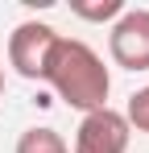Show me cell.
Returning a JSON list of instances; mask_svg holds the SVG:
<instances>
[{
    "instance_id": "4",
    "label": "cell",
    "mask_w": 149,
    "mask_h": 153,
    "mask_svg": "<svg viewBox=\"0 0 149 153\" xmlns=\"http://www.w3.org/2000/svg\"><path fill=\"white\" fill-rule=\"evenodd\" d=\"M128 137L133 128L116 108H99L87 112L79 128H74V153H128Z\"/></svg>"
},
{
    "instance_id": "1",
    "label": "cell",
    "mask_w": 149,
    "mask_h": 153,
    "mask_svg": "<svg viewBox=\"0 0 149 153\" xmlns=\"http://www.w3.org/2000/svg\"><path fill=\"white\" fill-rule=\"evenodd\" d=\"M42 83H50L58 91V100L79 108L83 116L108 108V91H112V75H108L104 58L79 37H58Z\"/></svg>"
},
{
    "instance_id": "8",
    "label": "cell",
    "mask_w": 149,
    "mask_h": 153,
    "mask_svg": "<svg viewBox=\"0 0 149 153\" xmlns=\"http://www.w3.org/2000/svg\"><path fill=\"white\" fill-rule=\"evenodd\" d=\"M0 95H4V66H0Z\"/></svg>"
},
{
    "instance_id": "6",
    "label": "cell",
    "mask_w": 149,
    "mask_h": 153,
    "mask_svg": "<svg viewBox=\"0 0 149 153\" xmlns=\"http://www.w3.org/2000/svg\"><path fill=\"white\" fill-rule=\"evenodd\" d=\"M71 13L83 17V21H116L124 13V0H99V4H83V0H71Z\"/></svg>"
},
{
    "instance_id": "2",
    "label": "cell",
    "mask_w": 149,
    "mask_h": 153,
    "mask_svg": "<svg viewBox=\"0 0 149 153\" xmlns=\"http://www.w3.org/2000/svg\"><path fill=\"white\" fill-rule=\"evenodd\" d=\"M58 29L46 21H21V25L8 33V66L21 79H46L50 54L58 46Z\"/></svg>"
},
{
    "instance_id": "3",
    "label": "cell",
    "mask_w": 149,
    "mask_h": 153,
    "mask_svg": "<svg viewBox=\"0 0 149 153\" xmlns=\"http://www.w3.org/2000/svg\"><path fill=\"white\" fill-rule=\"evenodd\" d=\"M108 54L124 71H149V8H124L112 21Z\"/></svg>"
},
{
    "instance_id": "7",
    "label": "cell",
    "mask_w": 149,
    "mask_h": 153,
    "mask_svg": "<svg viewBox=\"0 0 149 153\" xmlns=\"http://www.w3.org/2000/svg\"><path fill=\"white\" fill-rule=\"evenodd\" d=\"M124 120H128V128H137V132H145V137H149V83L141 87V91H133V95H128Z\"/></svg>"
},
{
    "instance_id": "5",
    "label": "cell",
    "mask_w": 149,
    "mask_h": 153,
    "mask_svg": "<svg viewBox=\"0 0 149 153\" xmlns=\"http://www.w3.org/2000/svg\"><path fill=\"white\" fill-rule=\"evenodd\" d=\"M17 153H71V149H66L62 132H54V128H25L17 137Z\"/></svg>"
}]
</instances>
